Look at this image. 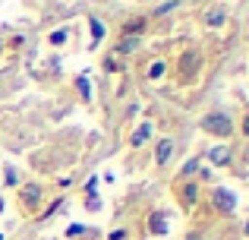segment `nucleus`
I'll return each instance as SVG.
<instances>
[{"instance_id": "nucleus-1", "label": "nucleus", "mask_w": 249, "mask_h": 240, "mask_svg": "<svg viewBox=\"0 0 249 240\" xmlns=\"http://www.w3.org/2000/svg\"><path fill=\"white\" fill-rule=\"evenodd\" d=\"M202 129H205V133H214V136H231L233 123H231L227 114H208V117L202 120Z\"/></svg>"}, {"instance_id": "nucleus-2", "label": "nucleus", "mask_w": 249, "mask_h": 240, "mask_svg": "<svg viewBox=\"0 0 249 240\" xmlns=\"http://www.w3.org/2000/svg\"><path fill=\"white\" fill-rule=\"evenodd\" d=\"M170 155H174V142H170V139H161L158 142V152H155V161H158V165H167Z\"/></svg>"}, {"instance_id": "nucleus-3", "label": "nucleus", "mask_w": 249, "mask_h": 240, "mask_svg": "<svg viewBox=\"0 0 249 240\" xmlns=\"http://www.w3.org/2000/svg\"><path fill=\"white\" fill-rule=\"evenodd\" d=\"M148 136H152V123L145 120L142 127H136V133H133V139H129V142H133V146H142V142H145Z\"/></svg>"}, {"instance_id": "nucleus-4", "label": "nucleus", "mask_w": 249, "mask_h": 240, "mask_svg": "<svg viewBox=\"0 0 249 240\" xmlns=\"http://www.w3.org/2000/svg\"><path fill=\"white\" fill-rule=\"evenodd\" d=\"M38 196H41V186H38V184H29V186L22 190V199H25V205H29V209L38 203Z\"/></svg>"}, {"instance_id": "nucleus-5", "label": "nucleus", "mask_w": 249, "mask_h": 240, "mask_svg": "<svg viewBox=\"0 0 249 240\" xmlns=\"http://www.w3.org/2000/svg\"><path fill=\"white\" fill-rule=\"evenodd\" d=\"M214 203H218V209H224V212H233V203H237V199H233V196H231L227 190H218V196H214Z\"/></svg>"}, {"instance_id": "nucleus-6", "label": "nucleus", "mask_w": 249, "mask_h": 240, "mask_svg": "<svg viewBox=\"0 0 249 240\" xmlns=\"http://www.w3.org/2000/svg\"><path fill=\"white\" fill-rule=\"evenodd\" d=\"M152 231L155 234H167V215L164 212H155L152 215Z\"/></svg>"}, {"instance_id": "nucleus-7", "label": "nucleus", "mask_w": 249, "mask_h": 240, "mask_svg": "<svg viewBox=\"0 0 249 240\" xmlns=\"http://www.w3.org/2000/svg\"><path fill=\"white\" fill-rule=\"evenodd\" d=\"M208 155H212V161H214V165H227V161H231V152H227L224 146H214Z\"/></svg>"}, {"instance_id": "nucleus-8", "label": "nucleus", "mask_w": 249, "mask_h": 240, "mask_svg": "<svg viewBox=\"0 0 249 240\" xmlns=\"http://www.w3.org/2000/svg\"><path fill=\"white\" fill-rule=\"evenodd\" d=\"M205 22L214 29V25H221V22H224V13H221V10H208V13H205Z\"/></svg>"}, {"instance_id": "nucleus-9", "label": "nucleus", "mask_w": 249, "mask_h": 240, "mask_svg": "<svg viewBox=\"0 0 249 240\" xmlns=\"http://www.w3.org/2000/svg\"><path fill=\"white\" fill-rule=\"evenodd\" d=\"M196 196H199V190H196V184L183 186V203H186V205H193V203H196Z\"/></svg>"}, {"instance_id": "nucleus-10", "label": "nucleus", "mask_w": 249, "mask_h": 240, "mask_svg": "<svg viewBox=\"0 0 249 240\" xmlns=\"http://www.w3.org/2000/svg\"><path fill=\"white\" fill-rule=\"evenodd\" d=\"M101 38H104V25L101 22H98V19H91V41H101Z\"/></svg>"}, {"instance_id": "nucleus-11", "label": "nucleus", "mask_w": 249, "mask_h": 240, "mask_svg": "<svg viewBox=\"0 0 249 240\" xmlns=\"http://www.w3.org/2000/svg\"><path fill=\"white\" fill-rule=\"evenodd\" d=\"M148 76H152V79H161V76H164V63H152V70H148Z\"/></svg>"}, {"instance_id": "nucleus-12", "label": "nucleus", "mask_w": 249, "mask_h": 240, "mask_svg": "<svg viewBox=\"0 0 249 240\" xmlns=\"http://www.w3.org/2000/svg\"><path fill=\"white\" fill-rule=\"evenodd\" d=\"M136 44H139V41H136V38H129V41H123L120 48H117V54H126V51H133Z\"/></svg>"}, {"instance_id": "nucleus-13", "label": "nucleus", "mask_w": 249, "mask_h": 240, "mask_svg": "<svg viewBox=\"0 0 249 240\" xmlns=\"http://www.w3.org/2000/svg\"><path fill=\"white\" fill-rule=\"evenodd\" d=\"M6 184H10V186H16V184H19V180H16V171H13V167H6Z\"/></svg>"}, {"instance_id": "nucleus-14", "label": "nucleus", "mask_w": 249, "mask_h": 240, "mask_svg": "<svg viewBox=\"0 0 249 240\" xmlns=\"http://www.w3.org/2000/svg\"><path fill=\"white\" fill-rule=\"evenodd\" d=\"M174 6H177V0H167V3H161L155 13H167V10H174Z\"/></svg>"}, {"instance_id": "nucleus-15", "label": "nucleus", "mask_w": 249, "mask_h": 240, "mask_svg": "<svg viewBox=\"0 0 249 240\" xmlns=\"http://www.w3.org/2000/svg\"><path fill=\"white\" fill-rule=\"evenodd\" d=\"M193 171H199V161H186V167H183V174H193Z\"/></svg>"}, {"instance_id": "nucleus-16", "label": "nucleus", "mask_w": 249, "mask_h": 240, "mask_svg": "<svg viewBox=\"0 0 249 240\" xmlns=\"http://www.w3.org/2000/svg\"><path fill=\"white\" fill-rule=\"evenodd\" d=\"M82 231H85L82 224H70V231H67V234H70V237H76V234H82Z\"/></svg>"}, {"instance_id": "nucleus-17", "label": "nucleus", "mask_w": 249, "mask_h": 240, "mask_svg": "<svg viewBox=\"0 0 249 240\" xmlns=\"http://www.w3.org/2000/svg\"><path fill=\"white\" fill-rule=\"evenodd\" d=\"M63 38H67V32H54V35H51V41H54V44H60Z\"/></svg>"}, {"instance_id": "nucleus-18", "label": "nucleus", "mask_w": 249, "mask_h": 240, "mask_svg": "<svg viewBox=\"0 0 249 240\" xmlns=\"http://www.w3.org/2000/svg\"><path fill=\"white\" fill-rule=\"evenodd\" d=\"M79 92L85 95V98H89V82H85V76H82V79H79Z\"/></svg>"}, {"instance_id": "nucleus-19", "label": "nucleus", "mask_w": 249, "mask_h": 240, "mask_svg": "<svg viewBox=\"0 0 249 240\" xmlns=\"http://www.w3.org/2000/svg\"><path fill=\"white\" fill-rule=\"evenodd\" d=\"M243 133L249 136V114H246V117H243Z\"/></svg>"}, {"instance_id": "nucleus-20", "label": "nucleus", "mask_w": 249, "mask_h": 240, "mask_svg": "<svg viewBox=\"0 0 249 240\" xmlns=\"http://www.w3.org/2000/svg\"><path fill=\"white\" fill-rule=\"evenodd\" d=\"M246 234H249V222H246Z\"/></svg>"}, {"instance_id": "nucleus-21", "label": "nucleus", "mask_w": 249, "mask_h": 240, "mask_svg": "<svg viewBox=\"0 0 249 240\" xmlns=\"http://www.w3.org/2000/svg\"><path fill=\"white\" fill-rule=\"evenodd\" d=\"M0 240H3V237H0Z\"/></svg>"}]
</instances>
